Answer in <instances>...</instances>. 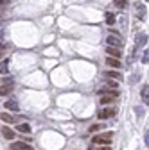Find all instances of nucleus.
<instances>
[{
    "label": "nucleus",
    "mask_w": 149,
    "mask_h": 150,
    "mask_svg": "<svg viewBox=\"0 0 149 150\" xmlns=\"http://www.w3.org/2000/svg\"><path fill=\"white\" fill-rule=\"evenodd\" d=\"M111 138H113V134H111V132H104V134L95 136L94 139H92V143H94V145H110L111 143Z\"/></svg>",
    "instance_id": "nucleus-1"
},
{
    "label": "nucleus",
    "mask_w": 149,
    "mask_h": 150,
    "mask_svg": "<svg viewBox=\"0 0 149 150\" xmlns=\"http://www.w3.org/2000/svg\"><path fill=\"white\" fill-rule=\"evenodd\" d=\"M115 115H117V107H104V109L99 111L97 118H99V120H108V118L115 116Z\"/></svg>",
    "instance_id": "nucleus-2"
},
{
    "label": "nucleus",
    "mask_w": 149,
    "mask_h": 150,
    "mask_svg": "<svg viewBox=\"0 0 149 150\" xmlns=\"http://www.w3.org/2000/svg\"><path fill=\"white\" fill-rule=\"evenodd\" d=\"M106 43H108V47H117V48H120V47H122V38L111 34V36L106 38Z\"/></svg>",
    "instance_id": "nucleus-3"
},
{
    "label": "nucleus",
    "mask_w": 149,
    "mask_h": 150,
    "mask_svg": "<svg viewBox=\"0 0 149 150\" xmlns=\"http://www.w3.org/2000/svg\"><path fill=\"white\" fill-rule=\"evenodd\" d=\"M135 14H137V18H138V20H144V18H145V14H147V9H145V6H142L140 2H135Z\"/></svg>",
    "instance_id": "nucleus-4"
},
{
    "label": "nucleus",
    "mask_w": 149,
    "mask_h": 150,
    "mask_svg": "<svg viewBox=\"0 0 149 150\" xmlns=\"http://www.w3.org/2000/svg\"><path fill=\"white\" fill-rule=\"evenodd\" d=\"M101 95H113L117 98L119 97V89H115V88H101L99 89V97Z\"/></svg>",
    "instance_id": "nucleus-5"
},
{
    "label": "nucleus",
    "mask_w": 149,
    "mask_h": 150,
    "mask_svg": "<svg viewBox=\"0 0 149 150\" xmlns=\"http://www.w3.org/2000/svg\"><path fill=\"white\" fill-rule=\"evenodd\" d=\"M147 43V36L145 34H137V38H135V48H140V47H144Z\"/></svg>",
    "instance_id": "nucleus-6"
},
{
    "label": "nucleus",
    "mask_w": 149,
    "mask_h": 150,
    "mask_svg": "<svg viewBox=\"0 0 149 150\" xmlns=\"http://www.w3.org/2000/svg\"><path fill=\"white\" fill-rule=\"evenodd\" d=\"M106 52H108V55L110 57H120L122 55V52H120V48H117V47H106Z\"/></svg>",
    "instance_id": "nucleus-7"
},
{
    "label": "nucleus",
    "mask_w": 149,
    "mask_h": 150,
    "mask_svg": "<svg viewBox=\"0 0 149 150\" xmlns=\"http://www.w3.org/2000/svg\"><path fill=\"white\" fill-rule=\"evenodd\" d=\"M13 91V84H2L0 86V97H7Z\"/></svg>",
    "instance_id": "nucleus-8"
},
{
    "label": "nucleus",
    "mask_w": 149,
    "mask_h": 150,
    "mask_svg": "<svg viewBox=\"0 0 149 150\" xmlns=\"http://www.w3.org/2000/svg\"><path fill=\"white\" fill-rule=\"evenodd\" d=\"M140 97H142V100L149 105V84H145V86L140 89Z\"/></svg>",
    "instance_id": "nucleus-9"
},
{
    "label": "nucleus",
    "mask_w": 149,
    "mask_h": 150,
    "mask_svg": "<svg viewBox=\"0 0 149 150\" xmlns=\"http://www.w3.org/2000/svg\"><path fill=\"white\" fill-rule=\"evenodd\" d=\"M104 75H106L108 79H115L117 82H119V81H122V75H120V73H117L115 70H110V71H104Z\"/></svg>",
    "instance_id": "nucleus-10"
},
{
    "label": "nucleus",
    "mask_w": 149,
    "mask_h": 150,
    "mask_svg": "<svg viewBox=\"0 0 149 150\" xmlns=\"http://www.w3.org/2000/svg\"><path fill=\"white\" fill-rule=\"evenodd\" d=\"M106 63H108V66H111V68H115V70H119L122 64H120V61L117 59V57H108L106 59Z\"/></svg>",
    "instance_id": "nucleus-11"
},
{
    "label": "nucleus",
    "mask_w": 149,
    "mask_h": 150,
    "mask_svg": "<svg viewBox=\"0 0 149 150\" xmlns=\"http://www.w3.org/2000/svg\"><path fill=\"white\" fill-rule=\"evenodd\" d=\"M27 148H29V145L24 143V141H14L11 145V150H27Z\"/></svg>",
    "instance_id": "nucleus-12"
},
{
    "label": "nucleus",
    "mask_w": 149,
    "mask_h": 150,
    "mask_svg": "<svg viewBox=\"0 0 149 150\" xmlns=\"http://www.w3.org/2000/svg\"><path fill=\"white\" fill-rule=\"evenodd\" d=\"M0 130H2V136H4L6 139H13V138H14V130H11L9 127H2Z\"/></svg>",
    "instance_id": "nucleus-13"
},
{
    "label": "nucleus",
    "mask_w": 149,
    "mask_h": 150,
    "mask_svg": "<svg viewBox=\"0 0 149 150\" xmlns=\"http://www.w3.org/2000/svg\"><path fill=\"white\" fill-rule=\"evenodd\" d=\"M9 73V59H4L0 63V75H7Z\"/></svg>",
    "instance_id": "nucleus-14"
},
{
    "label": "nucleus",
    "mask_w": 149,
    "mask_h": 150,
    "mask_svg": "<svg viewBox=\"0 0 149 150\" xmlns=\"http://www.w3.org/2000/svg\"><path fill=\"white\" fill-rule=\"evenodd\" d=\"M113 100H115L113 95H101V100H99V102H101L102 105H108V104H111Z\"/></svg>",
    "instance_id": "nucleus-15"
},
{
    "label": "nucleus",
    "mask_w": 149,
    "mask_h": 150,
    "mask_svg": "<svg viewBox=\"0 0 149 150\" xmlns=\"http://www.w3.org/2000/svg\"><path fill=\"white\" fill-rule=\"evenodd\" d=\"M0 120L6 123H14V116H11L9 112H0Z\"/></svg>",
    "instance_id": "nucleus-16"
},
{
    "label": "nucleus",
    "mask_w": 149,
    "mask_h": 150,
    "mask_svg": "<svg viewBox=\"0 0 149 150\" xmlns=\"http://www.w3.org/2000/svg\"><path fill=\"white\" fill-rule=\"evenodd\" d=\"M4 105L9 111H18V102L16 100H7V102H4Z\"/></svg>",
    "instance_id": "nucleus-17"
},
{
    "label": "nucleus",
    "mask_w": 149,
    "mask_h": 150,
    "mask_svg": "<svg viewBox=\"0 0 149 150\" xmlns=\"http://www.w3.org/2000/svg\"><path fill=\"white\" fill-rule=\"evenodd\" d=\"M16 129L20 130L22 134H29V132H31V125H29V123H20V125H18Z\"/></svg>",
    "instance_id": "nucleus-18"
},
{
    "label": "nucleus",
    "mask_w": 149,
    "mask_h": 150,
    "mask_svg": "<svg viewBox=\"0 0 149 150\" xmlns=\"http://www.w3.org/2000/svg\"><path fill=\"white\" fill-rule=\"evenodd\" d=\"M106 23L108 25H113L115 23V14L113 13H106Z\"/></svg>",
    "instance_id": "nucleus-19"
},
{
    "label": "nucleus",
    "mask_w": 149,
    "mask_h": 150,
    "mask_svg": "<svg viewBox=\"0 0 149 150\" xmlns=\"http://www.w3.org/2000/svg\"><path fill=\"white\" fill-rule=\"evenodd\" d=\"M140 61H142L144 64H147V63H149V48H147V50H144V54H142Z\"/></svg>",
    "instance_id": "nucleus-20"
},
{
    "label": "nucleus",
    "mask_w": 149,
    "mask_h": 150,
    "mask_svg": "<svg viewBox=\"0 0 149 150\" xmlns=\"http://www.w3.org/2000/svg\"><path fill=\"white\" fill-rule=\"evenodd\" d=\"M113 4H115V7H119V9H124V7H126V0H113Z\"/></svg>",
    "instance_id": "nucleus-21"
},
{
    "label": "nucleus",
    "mask_w": 149,
    "mask_h": 150,
    "mask_svg": "<svg viewBox=\"0 0 149 150\" xmlns=\"http://www.w3.org/2000/svg\"><path fill=\"white\" fill-rule=\"evenodd\" d=\"M138 81H140V73H135V75H133V77L129 79L128 82H129V84H135V82H138Z\"/></svg>",
    "instance_id": "nucleus-22"
},
{
    "label": "nucleus",
    "mask_w": 149,
    "mask_h": 150,
    "mask_svg": "<svg viewBox=\"0 0 149 150\" xmlns=\"http://www.w3.org/2000/svg\"><path fill=\"white\" fill-rule=\"evenodd\" d=\"M97 130H101V125H92L90 127V132H97Z\"/></svg>",
    "instance_id": "nucleus-23"
},
{
    "label": "nucleus",
    "mask_w": 149,
    "mask_h": 150,
    "mask_svg": "<svg viewBox=\"0 0 149 150\" xmlns=\"http://www.w3.org/2000/svg\"><path fill=\"white\" fill-rule=\"evenodd\" d=\"M97 150H111V146H110V145H101Z\"/></svg>",
    "instance_id": "nucleus-24"
},
{
    "label": "nucleus",
    "mask_w": 149,
    "mask_h": 150,
    "mask_svg": "<svg viewBox=\"0 0 149 150\" xmlns=\"http://www.w3.org/2000/svg\"><path fill=\"white\" fill-rule=\"evenodd\" d=\"M11 2V0H0V7H4V6H7Z\"/></svg>",
    "instance_id": "nucleus-25"
},
{
    "label": "nucleus",
    "mask_w": 149,
    "mask_h": 150,
    "mask_svg": "<svg viewBox=\"0 0 149 150\" xmlns=\"http://www.w3.org/2000/svg\"><path fill=\"white\" fill-rule=\"evenodd\" d=\"M144 138H145V146H149V132H145Z\"/></svg>",
    "instance_id": "nucleus-26"
},
{
    "label": "nucleus",
    "mask_w": 149,
    "mask_h": 150,
    "mask_svg": "<svg viewBox=\"0 0 149 150\" xmlns=\"http://www.w3.org/2000/svg\"><path fill=\"white\" fill-rule=\"evenodd\" d=\"M135 112L137 115H142V107H135Z\"/></svg>",
    "instance_id": "nucleus-27"
},
{
    "label": "nucleus",
    "mask_w": 149,
    "mask_h": 150,
    "mask_svg": "<svg viewBox=\"0 0 149 150\" xmlns=\"http://www.w3.org/2000/svg\"><path fill=\"white\" fill-rule=\"evenodd\" d=\"M88 150H97V146H95V145H90V146H88Z\"/></svg>",
    "instance_id": "nucleus-28"
},
{
    "label": "nucleus",
    "mask_w": 149,
    "mask_h": 150,
    "mask_svg": "<svg viewBox=\"0 0 149 150\" xmlns=\"http://www.w3.org/2000/svg\"><path fill=\"white\" fill-rule=\"evenodd\" d=\"M4 48H6V47H4V45H2V43H0V50H4Z\"/></svg>",
    "instance_id": "nucleus-29"
},
{
    "label": "nucleus",
    "mask_w": 149,
    "mask_h": 150,
    "mask_svg": "<svg viewBox=\"0 0 149 150\" xmlns=\"http://www.w3.org/2000/svg\"><path fill=\"white\" fill-rule=\"evenodd\" d=\"M27 150H32V148H31V146H29V148H27Z\"/></svg>",
    "instance_id": "nucleus-30"
},
{
    "label": "nucleus",
    "mask_w": 149,
    "mask_h": 150,
    "mask_svg": "<svg viewBox=\"0 0 149 150\" xmlns=\"http://www.w3.org/2000/svg\"><path fill=\"white\" fill-rule=\"evenodd\" d=\"M145 2H149V0H145Z\"/></svg>",
    "instance_id": "nucleus-31"
}]
</instances>
